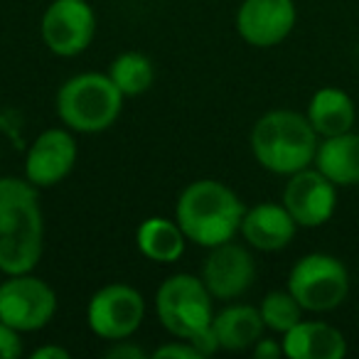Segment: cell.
<instances>
[{
    "instance_id": "1",
    "label": "cell",
    "mask_w": 359,
    "mask_h": 359,
    "mask_svg": "<svg viewBox=\"0 0 359 359\" xmlns=\"http://www.w3.org/2000/svg\"><path fill=\"white\" fill-rule=\"evenodd\" d=\"M45 254L40 190L25 177H0V273L35 271Z\"/></svg>"
},
{
    "instance_id": "2",
    "label": "cell",
    "mask_w": 359,
    "mask_h": 359,
    "mask_svg": "<svg viewBox=\"0 0 359 359\" xmlns=\"http://www.w3.org/2000/svg\"><path fill=\"white\" fill-rule=\"evenodd\" d=\"M246 205L222 180H195L180 192L175 202V219L182 226L187 241L212 249L236 239Z\"/></svg>"
},
{
    "instance_id": "3",
    "label": "cell",
    "mask_w": 359,
    "mask_h": 359,
    "mask_svg": "<svg viewBox=\"0 0 359 359\" xmlns=\"http://www.w3.org/2000/svg\"><path fill=\"white\" fill-rule=\"evenodd\" d=\"M155 315L170 337L190 339L205 359L219 352L212 330L215 298L200 276H168L155 290Z\"/></svg>"
},
{
    "instance_id": "4",
    "label": "cell",
    "mask_w": 359,
    "mask_h": 359,
    "mask_svg": "<svg viewBox=\"0 0 359 359\" xmlns=\"http://www.w3.org/2000/svg\"><path fill=\"white\" fill-rule=\"evenodd\" d=\"M251 155L264 170L280 177L313 165L320 135L310 126L308 116L290 109L266 111L254 123L249 135Z\"/></svg>"
},
{
    "instance_id": "5",
    "label": "cell",
    "mask_w": 359,
    "mask_h": 359,
    "mask_svg": "<svg viewBox=\"0 0 359 359\" xmlns=\"http://www.w3.org/2000/svg\"><path fill=\"white\" fill-rule=\"evenodd\" d=\"M126 96L111 76L101 72H81L57 89L55 109L62 126L74 133H104L121 118Z\"/></svg>"
},
{
    "instance_id": "6",
    "label": "cell",
    "mask_w": 359,
    "mask_h": 359,
    "mask_svg": "<svg viewBox=\"0 0 359 359\" xmlns=\"http://www.w3.org/2000/svg\"><path fill=\"white\" fill-rule=\"evenodd\" d=\"M349 271L342 259L325 251L305 254L290 266L285 288L305 313L325 315L337 310L349 295Z\"/></svg>"
},
{
    "instance_id": "7",
    "label": "cell",
    "mask_w": 359,
    "mask_h": 359,
    "mask_svg": "<svg viewBox=\"0 0 359 359\" xmlns=\"http://www.w3.org/2000/svg\"><path fill=\"white\" fill-rule=\"evenodd\" d=\"M57 290L45 278L27 273H13L0 280V320L18 332H40L57 315Z\"/></svg>"
},
{
    "instance_id": "8",
    "label": "cell",
    "mask_w": 359,
    "mask_h": 359,
    "mask_svg": "<svg viewBox=\"0 0 359 359\" xmlns=\"http://www.w3.org/2000/svg\"><path fill=\"white\" fill-rule=\"evenodd\" d=\"M145 298L128 283L101 285L86 303V327L106 342L128 339L145 320Z\"/></svg>"
},
{
    "instance_id": "9",
    "label": "cell",
    "mask_w": 359,
    "mask_h": 359,
    "mask_svg": "<svg viewBox=\"0 0 359 359\" xmlns=\"http://www.w3.org/2000/svg\"><path fill=\"white\" fill-rule=\"evenodd\" d=\"M96 13L89 0H52L42 13L40 35L57 57H79L96 37Z\"/></svg>"
},
{
    "instance_id": "10",
    "label": "cell",
    "mask_w": 359,
    "mask_h": 359,
    "mask_svg": "<svg viewBox=\"0 0 359 359\" xmlns=\"http://www.w3.org/2000/svg\"><path fill=\"white\" fill-rule=\"evenodd\" d=\"M76 158H79V145L74 130L67 126L45 128L27 148L22 177L37 190H50L69 177L72 170L76 168Z\"/></svg>"
},
{
    "instance_id": "11",
    "label": "cell",
    "mask_w": 359,
    "mask_h": 359,
    "mask_svg": "<svg viewBox=\"0 0 359 359\" xmlns=\"http://www.w3.org/2000/svg\"><path fill=\"white\" fill-rule=\"evenodd\" d=\"M337 190L339 187L334 182H330L315 165H310V168L288 175L280 202H283V207L290 212L298 226L318 229L334 217Z\"/></svg>"
},
{
    "instance_id": "12",
    "label": "cell",
    "mask_w": 359,
    "mask_h": 359,
    "mask_svg": "<svg viewBox=\"0 0 359 359\" xmlns=\"http://www.w3.org/2000/svg\"><path fill=\"white\" fill-rule=\"evenodd\" d=\"M207 251L210 254L202 264L200 278L205 280L212 298L219 303H231V300H239L244 293H249V288L256 280V261L249 246H241L231 239Z\"/></svg>"
},
{
    "instance_id": "13",
    "label": "cell",
    "mask_w": 359,
    "mask_h": 359,
    "mask_svg": "<svg viewBox=\"0 0 359 359\" xmlns=\"http://www.w3.org/2000/svg\"><path fill=\"white\" fill-rule=\"evenodd\" d=\"M298 22L293 0H241L234 25L239 37L256 50L278 47L290 37Z\"/></svg>"
},
{
    "instance_id": "14",
    "label": "cell",
    "mask_w": 359,
    "mask_h": 359,
    "mask_svg": "<svg viewBox=\"0 0 359 359\" xmlns=\"http://www.w3.org/2000/svg\"><path fill=\"white\" fill-rule=\"evenodd\" d=\"M298 229L300 226L295 224L283 202H259L254 207H246L239 236L249 249L273 254V251L288 249Z\"/></svg>"
},
{
    "instance_id": "15",
    "label": "cell",
    "mask_w": 359,
    "mask_h": 359,
    "mask_svg": "<svg viewBox=\"0 0 359 359\" xmlns=\"http://www.w3.org/2000/svg\"><path fill=\"white\" fill-rule=\"evenodd\" d=\"M280 342L288 359H342L349 349L342 330L323 320L305 318L280 334Z\"/></svg>"
},
{
    "instance_id": "16",
    "label": "cell",
    "mask_w": 359,
    "mask_h": 359,
    "mask_svg": "<svg viewBox=\"0 0 359 359\" xmlns=\"http://www.w3.org/2000/svg\"><path fill=\"white\" fill-rule=\"evenodd\" d=\"M212 330H215L217 344L224 352H246L266 334L259 305L234 303V300L217 310L212 318Z\"/></svg>"
},
{
    "instance_id": "17",
    "label": "cell",
    "mask_w": 359,
    "mask_h": 359,
    "mask_svg": "<svg viewBox=\"0 0 359 359\" xmlns=\"http://www.w3.org/2000/svg\"><path fill=\"white\" fill-rule=\"evenodd\" d=\"M305 116H308L310 126H313L320 138H332V135L354 130L357 106H354V99L344 89L323 86V89H318L310 96Z\"/></svg>"
},
{
    "instance_id": "18",
    "label": "cell",
    "mask_w": 359,
    "mask_h": 359,
    "mask_svg": "<svg viewBox=\"0 0 359 359\" xmlns=\"http://www.w3.org/2000/svg\"><path fill=\"white\" fill-rule=\"evenodd\" d=\"M313 165L337 187H357L359 185V133L332 135L320 138L318 153Z\"/></svg>"
},
{
    "instance_id": "19",
    "label": "cell",
    "mask_w": 359,
    "mask_h": 359,
    "mask_svg": "<svg viewBox=\"0 0 359 359\" xmlns=\"http://www.w3.org/2000/svg\"><path fill=\"white\" fill-rule=\"evenodd\" d=\"M135 246L140 256L153 264H175L187 249V236L177 219L170 217H148L135 229Z\"/></svg>"
},
{
    "instance_id": "20",
    "label": "cell",
    "mask_w": 359,
    "mask_h": 359,
    "mask_svg": "<svg viewBox=\"0 0 359 359\" xmlns=\"http://www.w3.org/2000/svg\"><path fill=\"white\" fill-rule=\"evenodd\" d=\"M106 74L126 99L145 94L155 84V65L143 52H121L116 60H111Z\"/></svg>"
},
{
    "instance_id": "21",
    "label": "cell",
    "mask_w": 359,
    "mask_h": 359,
    "mask_svg": "<svg viewBox=\"0 0 359 359\" xmlns=\"http://www.w3.org/2000/svg\"><path fill=\"white\" fill-rule=\"evenodd\" d=\"M259 313L264 318V325L269 332L285 334L290 327H295L303 320L305 310L293 298V293L285 288V290H271V293H266L264 300L259 303Z\"/></svg>"
},
{
    "instance_id": "22",
    "label": "cell",
    "mask_w": 359,
    "mask_h": 359,
    "mask_svg": "<svg viewBox=\"0 0 359 359\" xmlns=\"http://www.w3.org/2000/svg\"><path fill=\"white\" fill-rule=\"evenodd\" d=\"M153 357L155 359H205L190 339H180V337H172L170 342L155 347Z\"/></svg>"
},
{
    "instance_id": "23",
    "label": "cell",
    "mask_w": 359,
    "mask_h": 359,
    "mask_svg": "<svg viewBox=\"0 0 359 359\" xmlns=\"http://www.w3.org/2000/svg\"><path fill=\"white\" fill-rule=\"evenodd\" d=\"M22 352V332L0 320V359H18Z\"/></svg>"
},
{
    "instance_id": "24",
    "label": "cell",
    "mask_w": 359,
    "mask_h": 359,
    "mask_svg": "<svg viewBox=\"0 0 359 359\" xmlns=\"http://www.w3.org/2000/svg\"><path fill=\"white\" fill-rule=\"evenodd\" d=\"M111 347L104 352L106 359H145L148 357V352H145L143 347H138V344L130 342L128 339H116V342H109Z\"/></svg>"
},
{
    "instance_id": "25",
    "label": "cell",
    "mask_w": 359,
    "mask_h": 359,
    "mask_svg": "<svg viewBox=\"0 0 359 359\" xmlns=\"http://www.w3.org/2000/svg\"><path fill=\"white\" fill-rule=\"evenodd\" d=\"M251 352H254L256 359H278V357H285L283 354V342L276 337H261L259 342L251 347Z\"/></svg>"
},
{
    "instance_id": "26",
    "label": "cell",
    "mask_w": 359,
    "mask_h": 359,
    "mask_svg": "<svg viewBox=\"0 0 359 359\" xmlns=\"http://www.w3.org/2000/svg\"><path fill=\"white\" fill-rule=\"evenodd\" d=\"M32 359H69V349H65L62 344H42V347H35L30 352Z\"/></svg>"
}]
</instances>
